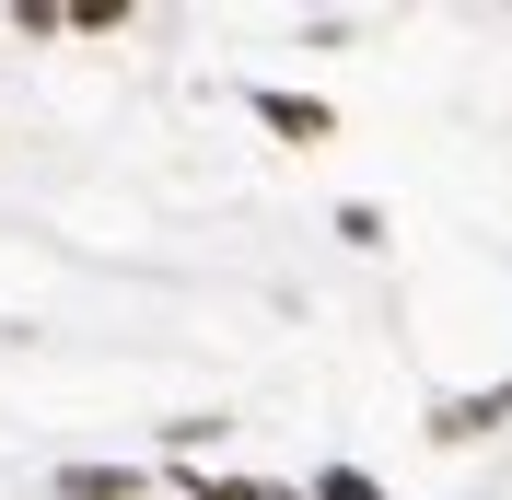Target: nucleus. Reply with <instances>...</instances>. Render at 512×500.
<instances>
[{"label":"nucleus","mask_w":512,"mask_h":500,"mask_svg":"<svg viewBox=\"0 0 512 500\" xmlns=\"http://www.w3.org/2000/svg\"><path fill=\"white\" fill-rule=\"evenodd\" d=\"M59 500H140L128 466H59Z\"/></svg>","instance_id":"1"},{"label":"nucleus","mask_w":512,"mask_h":500,"mask_svg":"<svg viewBox=\"0 0 512 500\" xmlns=\"http://www.w3.org/2000/svg\"><path fill=\"white\" fill-rule=\"evenodd\" d=\"M256 117L291 128V140H326V117H315V105H291V94H256Z\"/></svg>","instance_id":"2"}]
</instances>
